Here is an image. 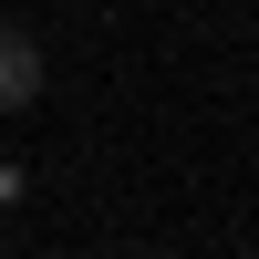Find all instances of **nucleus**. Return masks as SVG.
Returning <instances> with one entry per match:
<instances>
[{"label": "nucleus", "instance_id": "f257e3e1", "mask_svg": "<svg viewBox=\"0 0 259 259\" xmlns=\"http://www.w3.org/2000/svg\"><path fill=\"white\" fill-rule=\"evenodd\" d=\"M21 104H41V52L0 21V114H21Z\"/></svg>", "mask_w": 259, "mask_h": 259}, {"label": "nucleus", "instance_id": "f03ea898", "mask_svg": "<svg viewBox=\"0 0 259 259\" xmlns=\"http://www.w3.org/2000/svg\"><path fill=\"white\" fill-rule=\"evenodd\" d=\"M21 187H31V177H21L11 156H0V207H21Z\"/></svg>", "mask_w": 259, "mask_h": 259}]
</instances>
